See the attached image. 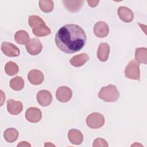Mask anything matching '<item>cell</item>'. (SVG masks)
I'll return each instance as SVG.
<instances>
[{"mask_svg":"<svg viewBox=\"0 0 147 147\" xmlns=\"http://www.w3.org/2000/svg\"><path fill=\"white\" fill-rule=\"evenodd\" d=\"M1 95H2V96H1V106H2V104H3V102H4V100H5V94H3V95H3V91H2V90H1Z\"/></svg>","mask_w":147,"mask_h":147,"instance_id":"f1b7e54d","label":"cell"},{"mask_svg":"<svg viewBox=\"0 0 147 147\" xmlns=\"http://www.w3.org/2000/svg\"><path fill=\"white\" fill-rule=\"evenodd\" d=\"M110 53V47L107 43L101 42L98 48L97 57L102 62L107 60Z\"/></svg>","mask_w":147,"mask_h":147,"instance_id":"9a60e30c","label":"cell"},{"mask_svg":"<svg viewBox=\"0 0 147 147\" xmlns=\"http://www.w3.org/2000/svg\"><path fill=\"white\" fill-rule=\"evenodd\" d=\"M19 71V68L17 64L11 61L7 62L5 66V71L9 76H14L17 74Z\"/></svg>","mask_w":147,"mask_h":147,"instance_id":"603a6c76","label":"cell"},{"mask_svg":"<svg viewBox=\"0 0 147 147\" xmlns=\"http://www.w3.org/2000/svg\"><path fill=\"white\" fill-rule=\"evenodd\" d=\"M17 146H31V145L26 141H21L18 145Z\"/></svg>","mask_w":147,"mask_h":147,"instance_id":"83f0119b","label":"cell"},{"mask_svg":"<svg viewBox=\"0 0 147 147\" xmlns=\"http://www.w3.org/2000/svg\"><path fill=\"white\" fill-rule=\"evenodd\" d=\"M119 96V93L115 86L109 84L103 87L98 93V97L106 102H114Z\"/></svg>","mask_w":147,"mask_h":147,"instance_id":"7a4b0ae2","label":"cell"},{"mask_svg":"<svg viewBox=\"0 0 147 147\" xmlns=\"http://www.w3.org/2000/svg\"><path fill=\"white\" fill-rule=\"evenodd\" d=\"M32 30L33 33L37 37H44L51 33V29L45 25V24L38 25L32 28Z\"/></svg>","mask_w":147,"mask_h":147,"instance_id":"ac0fdd59","label":"cell"},{"mask_svg":"<svg viewBox=\"0 0 147 147\" xmlns=\"http://www.w3.org/2000/svg\"><path fill=\"white\" fill-rule=\"evenodd\" d=\"M14 40L17 44H27L29 40V35L25 30H20L15 33Z\"/></svg>","mask_w":147,"mask_h":147,"instance_id":"44dd1931","label":"cell"},{"mask_svg":"<svg viewBox=\"0 0 147 147\" xmlns=\"http://www.w3.org/2000/svg\"><path fill=\"white\" fill-rule=\"evenodd\" d=\"M28 79L29 82L33 85H40L44 81V76L41 71L32 69L30 70L28 74Z\"/></svg>","mask_w":147,"mask_h":147,"instance_id":"7c38bea8","label":"cell"},{"mask_svg":"<svg viewBox=\"0 0 147 147\" xmlns=\"http://www.w3.org/2000/svg\"><path fill=\"white\" fill-rule=\"evenodd\" d=\"M23 109V106L20 101H16L10 99L7 101V111L12 115H18L21 113Z\"/></svg>","mask_w":147,"mask_h":147,"instance_id":"4fadbf2b","label":"cell"},{"mask_svg":"<svg viewBox=\"0 0 147 147\" xmlns=\"http://www.w3.org/2000/svg\"><path fill=\"white\" fill-rule=\"evenodd\" d=\"M57 47L66 53H74L82 49L87 41L84 30L76 24H67L61 27L55 38Z\"/></svg>","mask_w":147,"mask_h":147,"instance_id":"6da1fadb","label":"cell"},{"mask_svg":"<svg viewBox=\"0 0 147 147\" xmlns=\"http://www.w3.org/2000/svg\"><path fill=\"white\" fill-rule=\"evenodd\" d=\"M94 33L99 38L106 37L109 33V25L103 21L97 22L94 26Z\"/></svg>","mask_w":147,"mask_h":147,"instance_id":"30bf717a","label":"cell"},{"mask_svg":"<svg viewBox=\"0 0 147 147\" xmlns=\"http://www.w3.org/2000/svg\"><path fill=\"white\" fill-rule=\"evenodd\" d=\"M89 60L88 55L86 53H82L72 57L70 60V64L75 67H79L83 65Z\"/></svg>","mask_w":147,"mask_h":147,"instance_id":"2e32d148","label":"cell"},{"mask_svg":"<svg viewBox=\"0 0 147 147\" xmlns=\"http://www.w3.org/2000/svg\"><path fill=\"white\" fill-rule=\"evenodd\" d=\"M68 138L70 142L75 145H80L83 141V136L82 132L75 129L68 131Z\"/></svg>","mask_w":147,"mask_h":147,"instance_id":"5bb4252c","label":"cell"},{"mask_svg":"<svg viewBox=\"0 0 147 147\" xmlns=\"http://www.w3.org/2000/svg\"><path fill=\"white\" fill-rule=\"evenodd\" d=\"M28 24L32 28L37 26L38 25L45 24L44 20L38 16H30L28 18Z\"/></svg>","mask_w":147,"mask_h":147,"instance_id":"d4e9b609","label":"cell"},{"mask_svg":"<svg viewBox=\"0 0 147 147\" xmlns=\"http://www.w3.org/2000/svg\"><path fill=\"white\" fill-rule=\"evenodd\" d=\"M18 131L15 128H8L3 133V137L8 142L16 141L18 137Z\"/></svg>","mask_w":147,"mask_h":147,"instance_id":"ffe728a7","label":"cell"},{"mask_svg":"<svg viewBox=\"0 0 147 147\" xmlns=\"http://www.w3.org/2000/svg\"><path fill=\"white\" fill-rule=\"evenodd\" d=\"M136 61L139 63L146 64L147 63V48H137L135 51Z\"/></svg>","mask_w":147,"mask_h":147,"instance_id":"d6986e66","label":"cell"},{"mask_svg":"<svg viewBox=\"0 0 147 147\" xmlns=\"http://www.w3.org/2000/svg\"><path fill=\"white\" fill-rule=\"evenodd\" d=\"M25 118L28 121L31 123H37L39 122L42 118L41 110L35 107L28 108L25 112Z\"/></svg>","mask_w":147,"mask_h":147,"instance_id":"52a82bcc","label":"cell"},{"mask_svg":"<svg viewBox=\"0 0 147 147\" xmlns=\"http://www.w3.org/2000/svg\"><path fill=\"white\" fill-rule=\"evenodd\" d=\"M36 99L40 105L46 107L52 103V95L48 90H42L37 92Z\"/></svg>","mask_w":147,"mask_h":147,"instance_id":"ba28073f","label":"cell"},{"mask_svg":"<svg viewBox=\"0 0 147 147\" xmlns=\"http://www.w3.org/2000/svg\"><path fill=\"white\" fill-rule=\"evenodd\" d=\"M38 5L40 9L44 13H50L53 10L54 7L53 2L51 0L40 1Z\"/></svg>","mask_w":147,"mask_h":147,"instance_id":"cb8c5ba5","label":"cell"},{"mask_svg":"<svg viewBox=\"0 0 147 147\" xmlns=\"http://www.w3.org/2000/svg\"><path fill=\"white\" fill-rule=\"evenodd\" d=\"M1 51L6 56L9 57H17L20 55V49L18 48L11 42H2Z\"/></svg>","mask_w":147,"mask_h":147,"instance_id":"9c48e42d","label":"cell"},{"mask_svg":"<svg viewBox=\"0 0 147 147\" xmlns=\"http://www.w3.org/2000/svg\"><path fill=\"white\" fill-rule=\"evenodd\" d=\"M25 48L27 52L31 55L35 56L39 54L42 49V45L40 40L37 38L30 39L26 44Z\"/></svg>","mask_w":147,"mask_h":147,"instance_id":"5b68a950","label":"cell"},{"mask_svg":"<svg viewBox=\"0 0 147 147\" xmlns=\"http://www.w3.org/2000/svg\"><path fill=\"white\" fill-rule=\"evenodd\" d=\"M64 6L65 8L71 12H77L82 7L84 1H63Z\"/></svg>","mask_w":147,"mask_h":147,"instance_id":"e0dca14e","label":"cell"},{"mask_svg":"<svg viewBox=\"0 0 147 147\" xmlns=\"http://www.w3.org/2000/svg\"><path fill=\"white\" fill-rule=\"evenodd\" d=\"M117 13L119 18L123 22H131L134 19V14L131 9L126 6H120L118 8Z\"/></svg>","mask_w":147,"mask_h":147,"instance_id":"8fae6325","label":"cell"},{"mask_svg":"<svg viewBox=\"0 0 147 147\" xmlns=\"http://www.w3.org/2000/svg\"><path fill=\"white\" fill-rule=\"evenodd\" d=\"M72 96L71 89L67 86H61L56 91V99L60 102L65 103L68 102Z\"/></svg>","mask_w":147,"mask_h":147,"instance_id":"8992f818","label":"cell"},{"mask_svg":"<svg viewBox=\"0 0 147 147\" xmlns=\"http://www.w3.org/2000/svg\"><path fill=\"white\" fill-rule=\"evenodd\" d=\"M10 87L15 91H20L24 87V80L21 77L17 76L10 80Z\"/></svg>","mask_w":147,"mask_h":147,"instance_id":"7402d4cb","label":"cell"},{"mask_svg":"<svg viewBox=\"0 0 147 147\" xmlns=\"http://www.w3.org/2000/svg\"><path fill=\"white\" fill-rule=\"evenodd\" d=\"M105 119L102 114L99 113H92L89 114L86 120L87 125L91 129H99L105 124Z\"/></svg>","mask_w":147,"mask_h":147,"instance_id":"277c9868","label":"cell"},{"mask_svg":"<svg viewBox=\"0 0 147 147\" xmlns=\"http://www.w3.org/2000/svg\"><path fill=\"white\" fill-rule=\"evenodd\" d=\"M125 75L128 79L140 80V71L139 63L135 60H131L125 69Z\"/></svg>","mask_w":147,"mask_h":147,"instance_id":"3957f363","label":"cell"},{"mask_svg":"<svg viewBox=\"0 0 147 147\" xmlns=\"http://www.w3.org/2000/svg\"><path fill=\"white\" fill-rule=\"evenodd\" d=\"M92 146L93 147H98V146L108 147L109 145L105 139L102 138H97L94 141Z\"/></svg>","mask_w":147,"mask_h":147,"instance_id":"484cf974","label":"cell"},{"mask_svg":"<svg viewBox=\"0 0 147 147\" xmlns=\"http://www.w3.org/2000/svg\"><path fill=\"white\" fill-rule=\"evenodd\" d=\"M87 3H88V5L90 6V7H96L98 4L99 3V1H93V0H88L87 1Z\"/></svg>","mask_w":147,"mask_h":147,"instance_id":"4316f807","label":"cell"}]
</instances>
